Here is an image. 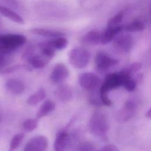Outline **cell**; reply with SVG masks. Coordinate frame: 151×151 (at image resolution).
<instances>
[{
    "instance_id": "obj_1",
    "label": "cell",
    "mask_w": 151,
    "mask_h": 151,
    "mask_svg": "<svg viewBox=\"0 0 151 151\" xmlns=\"http://www.w3.org/2000/svg\"><path fill=\"white\" fill-rule=\"evenodd\" d=\"M89 132L94 136L104 137L109 130V123L106 116L101 112L95 111L88 123Z\"/></svg>"
},
{
    "instance_id": "obj_2",
    "label": "cell",
    "mask_w": 151,
    "mask_h": 151,
    "mask_svg": "<svg viewBox=\"0 0 151 151\" xmlns=\"http://www.w3.org/2000/svg\"><path fill=\"white\" fill-rule=\"evenodd\" d=\"M27 42L25 36L21 34H0V54L12 52Z\"/></svg>"
},
{
    "instance_id": "obj_3",
    "label": "cell",
    "mask_w": 151,
    "mask_h": 151,
    "mask_svg": "<svg viewBox=\"0 0 151 151\" xmlns=\"http://www.w3.org/2000/svg\"><path fill=\"white\" fill-rule=\"evenodd\" d=\"M131 77L123 70L108 74L106 76L103 83L100 85L99 91L107 93L113 89L123 86L127 79Z\"/></svg>"
},
{
    "instance_id": "obj_4",
    "label": "cell",
    "mask_w": 151,
    "mask_h": 151,
    "mask_svg": "<svg viewBox=\"0 0 151 151\" xmlns=\"http://www.w3.org/2000/svg\"><path fill=\"white\" fill-rule=\"evenodd\" d=\"M90 59V52L83 47H77L71 49L68 53L69 63L76 68L86 67Z\"/></svg>"
},
{
    "instance_id": "obj_5",
    "label": "cell",
    "mask_w": 151,
    "mask_h": 151,
    "mask_svg": "<svg viewBox=\"0 0 151 151\" xmlns=\"http://www.w3.org/2000/svg\"><path fill=\"white\" fill-rule=\"evenodd\" d=\"M121 32L116 35L111 41L113 47L119 52H129L133 47L134 38L129 32Z\"/></svg>"
},
{
    "instance_id": "obj_6",
    "label": "cell",
    "mask_w": 151,
    "mask_h": 151,
    "mask_svg": "<svg viewBox=\"0 0 151 151\" xmlns=\"http://www.w3.org/2000/svg\"><path fill=\"white\" fill-rule=\"evenodd\" d=\"M78 83L83 88L89 92H93L99 90L101 81L99 77L94 73L85 72L79 76Z\"/></svg>"
},
{
    "instance_id": "obj_7",
    "label": "cell",
    "mask_w": 151,
    "mask_h": 151,
    "mask_svg": "<svg viewBox=\"0 0 151 151\" xmlns=\"http://www.w3.org/2000/svg\"><path fill=\"white\" fill-rule=\"evenodd\" d=\"M119 60L104 51H98L94 57L96 67L100 71H105L116 65Z\"/></svg>"
},
{
    "instance_id": "obj_8",
    "label": "cell",
    "mask_w": 151,
    "mask_h": 151,
    "mask_svg": "<svg viewBox=\"0 0 151 151\" xmlns=\"http://www.w3.org/2000/svg\"><path fill=\"white\" fill-rule=\"evenodd\" d=\"M48 147L47 139L42 135L32 137L26 144L24 151H45Z\"/></svg>"
},
{
    "instance_id": "obj_9",
    "label": "cell",
    "mask_w": 151,
    "mask_h": 151,
    "mask_svg": "<svg viewBox=\"0 0 151 151\" xmlns=\"http://www.w3.org/2000/svg\"><path fill=\"white\" fill-rule=\"evenodd\" d=\"M69 71L66 65L63 63H57L53 67L50 74V80L54 84L63 82L68 76Z\"/></svg>"
},
{
    "instance_id": "obj_10",
    "label": "cell",
    "mask_w": 151,
    "mask_h": 151,
    "mask_svg": "<svg viewBox=\"0 0 151 151\" xmlns=\"http://www.w3.org/2000/svg\"><path fill=\"white\" fill-rule=\"evenodd\" d=\"M136 111V106L132 101H127L118 111L117 120L120 123H125L133 117Z\"/></svg>"
},
{
    "instance_id": "obj_11",
    "label": "cell",
    "mask_w": 151,
    "mask_h": 151,
    "mask_svg": "<svg viewBox=\"0 0 151 151\" xmlns=\"http://www.w3.org/2000/svg\"><path fill=\"white\" fill-rule=\"evenodd\" d=\"M71 138L66 130H61L56 134L54 143V151H65L70 145Z\"/></svg>"
},
{
    "instance_id": "obj_12",
    "label": "cell",
    "mask_w": 151,
    "mask_h": 151,
    "mask_svg": "<svg viewBox=\"0 0 151 151\" xmlns=\"http://www.w3.org/2000/svg\"><path fill=\"white\" fill-rule=\"evenodd\" d=\"M124 26L119 25L115 27H107L101 32L100 44L106 45L110 42L114 37L123 30Z\"/></svg>"
},
{
    "instance_id": "obj_13",
    "label": "cell",
    "mask_w": 151,
    "mask_h": 151,
    "mask_svg": "<svg viewBox=\"0 0 151 151\" xmlns=\"http://www.w3.org/2000/svg\"><path fill=\"white\" fill-rule=\"evenodd\" d=\"M5 87L7 90L14 95H19L25 90L24 82L18 78H9L5 83Z\"/></svg>"
},
{
    "instance_id": "obj_14",
    "label": "cell",
    "mask_w": 151,
    "mask_h": 151,
    "mask_svg": "<svg viewBox=\"0 0 151 151\" xmlns=\"http://www.w3.org/2000/svg\"><path fill=\"white\" fill-rule=\"evenodd\" d=\"M81 41L87 45H98L101 41V32L97 29H91L81 37Z\"/></svg>"
},
{
    "instance_id": "obj_15",
    "label": "cell",
    "mask_w": 151,
    "mask_h": 151,
    "mask_svg": "<svg viewBox=\"0 0 151 151\" xmlns=\"http://www.w3.org/2000/svg\"><path fill=\"white\" fill-rule=\"evenodd\" d=\"M38 52L48 61H50L55 55V50L50 45L48 41L40 42L36 44Z\"/></svg>"
},
{
    "instance_id": "obj_16",
    "label": "cell",
    "mask_w": 151,
    "mask_h": 151,
    "mask_svg": "<svg viewBox=\"0 0 151 151\" xmlns=\"http://www.w3.org/2000/svg\"><path fill=\"white\" fill-rule=\"evenodd\" d=\"M31 32L35 35L45 37H49L51 38L65 36V34L61 31L46 28H32V29H31Z\"/></svg>"
},
{
    "instance_id": "obj_17",
    "label": "cell",
    "mask_w": 151,
    "mask_h": 151,
    "mask_svg": "<svg viewBox=\"0 0 151 151\" xmlns=\"http://www.w3.org/2000/svg\"><path fill=\"white\" fill-rule=\"evenodd\" d=\"M0 14L14 22L19 24H24V20L21 16L6 6L0 5Z\"/></svg>"
},
{
    "instance_id": "obj_18",
    "label": "cell",
    "mask_w": 151,
    "mask_h": 151,
    "mask_svg": "<svg viewBox=\"0 0 151 151\" xmlns=\"http://www.w3.org/2000/svg\"><path fill=\"white\" fill-rule=\"evenodd\" d=\"M56 97L60 101L65 102L68 101L72 97L71 89L67 85H60L55 90Z\"/></svg>"
},
{
    "instance_id": "obj_19",
    "label": "cell",
    "mask_w": 151,
    "mask_h": 151,
    "mask_svg": "<svg viewBox=\"0 0 151 151\" xmlns=\"http://www.w3.org/2000/svg\"><path fill=\"white\" fill-rule=\"evenodd\" d=\"M55 107V103L51 100H47L41 105L37 111L36 117L37 119H41L47 116L52 112Z\"/></svg>"
},
{
    "instance_id": "obj_20",
    "label": "cell",
    "mask_w": 151,
    "mask_h": 151,
    "mask_svg": "<svg viewBox=\"0 0 151 151\" xmlns=\"http://www.w3.org/2000/svg\"><path fill=\"white\" fill-rule=\"evenodd\" d=\"M145 28L146 26L143 22L137 19L133 20L124 25L123 29L127 32H134L143 31Z\"/></svg>"
},
{
    "instance_id": "obj_21",
    "label": "cell",
    "mask_w": 151,
    "mask_h": 151,
    "mask_svg": "<svg viewBox=\"0 0 151 151\" xmlns=\"http://www.w3.org/2000/svg\"><path fill=\"white\" fill-rule=\"evenodd\" d=\"M48 42L55 51L65 49L68 44V41L65 36L51 38Z\"/></svg>"
},
{
    "instance_id": "obj_22",
    "label": "cell",
    "mask_w": 151,
    "mask_h": 151,
    "mask_svg": "<svg viewBox=\"0 0 151 151\" xmlns=\"http://www.w3.org/2000/svg\"><path fill=\"white\" fill-rule=\"evenodd\" d=\"M45 90L43 88H40L27 99V103L31 106L35 105L41 101L45 98Z\"/></svg>"
},
{
    "instance_id": "obj_23",
    "label": "cell",
    "mask_w": 151,
    "mask_h": 151,
    "mask_svg": "<svg viewBox=\"0 0 151 151\" xmlns=\"http://www.w3.org/2000/svg\"><path fill=\"white\" fill-rule=\"evenodd\" d=\"M125 12L124 10L119 11L116 15L110 18L107 22V27H115L120 25L122 22Z\"/></svg>"
},
{
    "instance_id": "obj_24",
    "label": "cell",
    "mask_w": 151,
    "mask_h": 151,
    "mask_svg": "<svg viewBox=\"0 0 151 151\" xmlns=\"http://www.w3.org/2000/svg\"><path fill=\"white\" fill-rule=\"evenodd\" d=\"M141 68H142V64L139 62L136 61L129 65L126 67L124 68L122 70L125 73H126L128 76L131 77L132 74L138 72Z\"/></svg>"
},
{
    "instance_id": "obj_25",
    "label": "cell",
    "mask_w": 151,
    "mask_h": 151,
    "mask_svg": "<svg viewBox=\"0 0 151 151\" xmlns=\"http://www.w3.org/2000/svg\"><path fill=\"white\" fill-rule=\"evenodd\" d=\"M38 126L37 119H27L23 122V127L26 132L33 131Z\"/></svg>"
},
{
    "instance_id": "obj_26",
    "label": "cell",
    "mask_w": 151,
    "mask_h": 151,
    "mask_svg": "<svg viewBox=\"0 0 151 151\" xmlns=\"http://www.w3.org/2000/svg\"><path fill=\"white\" fill-rule=\"evenodd\" d=\"M24 137V133H19L15 134L12 138L11 141L10 142L9 150L11 151H14L17 148H18V147L19 146L20 143H21L22 140H23Z\"/></svg>"
},
{
    "instance_id": "obj_27",
    "label": "cell",
    "mask_w": 151,
    "mask_h": 151,
    "mask_svg": "<svg viewBox=\"0 0 151 151\" xmlns=\"http://www.w3.org/2000/svg\"><path fill=\"white\" fill-rule=\"evenodd\" d=\"M77 151H96L94 146L89 142H83L77 147Z\"/></svg>"
},
{
    "instance_id": "obj_28",
    "label": "cell",
    "mask_w": 151,
    "mask_h": 151,
    "mask_svg": "<svg viewBox=\"0 0 151 151\" xmlns=\"http://www.w3.org/2000/svg\"><path fill=\"white\" fill-rule=\"evenodd\" d=\"M136 85H137V82L135 81V80L133 79L132 77H130L126 80L123 86L124 87V88L127 91L132 92L135 90L136 87Z\"/></svg>"
},
{
    "instance_id": "obj_29",
    "label": "cell",
    "mask_w": 151,
    "mask_h": 151,
    "mask_svg": "<svg viewBox=\"0 0 151 151\" xmlns=\"http://www.w3.org/2000/svg\"><path fill=\"white\" fill-rule=\"evenodd\" d=\"M96 151H120V150L116 146L112 144H109L105 145L101 150Z\"/></svg>"
},
{
    "instance_id": "obj_30",
    "label": "cell",
    "mask_w": 151,
    "mask_h": 151,
    "mask_svg": "<svg viewBox=\"0 0 151 151\" xmlns=\"http://www.w3.org/2000/svg\"><path fill=\"white\" fill-rule=\"evenodd\" d=\"M4 54H0V69L4 68L7 64V60L5 57L4 55Z\"/></svg>"
},
{
    "instance_id": "obj_31",
    "label": "cell",
    "mask_w": 151,
    "mask_h": 151,
    "mask_svg": "<svg viewBox=\"0 0 151 151\" xmlns=\"http://www.w3.org/2000/svg\"><path fill=\"white\" fill-rule=\"evenodd\" d=\"M146 117H147V118H148V119H150L151 118V109L150 108L148 110H147V111L146 112Z\"/></svg>"
},
{
    "instance_id": "obj_32",
    "label": "cell",
    "mask_w": 151,
    "mask_h": 151,
    "mask_svg": "<svg viewBox=\"0 0 151 151\" xmlns=\"http://www.w3.org/2000/svg\"><path fill=\"white\" fill-rule=\"evenodd\" d=\"M8 151H11V150H8Z\"/></svg>"
}]
</instances>
